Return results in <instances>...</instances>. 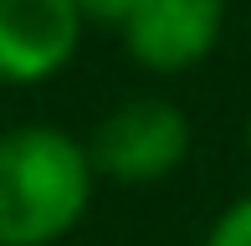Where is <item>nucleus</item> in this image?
<instances>
[{
  "mask_svg": "<svg viewBox=\"0 0 251 246\" xmlns=\"http://www.w3.org/2000/svg\"><path fill=\"white\" fill-rule=\"evenodd\" d=\"M241 139H246V154H251V113H246V128H241Z\"/></svg>",
  "mask_w": 251,
  "mask_h": 246,
  "instance_id": "nucleus-7",
  "label": "nucleus"
},
{
  "mask_svg": "<svg viewBox=\"0 0 251 246\" xmlns=\"http://www.w3.org/2000/svg\"><path fill=\"white\" fill-rule=\"evenodd\" d=\"M87 159H93V174L113 185H159L190 159V118L179 113V103L154 93L123 98L98 118Z\"/></svg>",
  "mask_w": 251,
  "mask_h": 246,
  "instance_id": "nucleus-2",
  "label": "nucleus"
},
{
  "mask_svg": "<svg viewBox=\"0 0 251 246\" xmlns=\"http://www.w3.org/2000/svg\"><path fill=\"white\" fill-rule=\"evenodd\" d=\"M82 21H98V26H123L144 0H72Z\"/></svg>",
  "mask_w": 251,
  "mask_h": 246,
  "instance_id": "nucleus-6",
  "label": "nucleus"
},
{
  "mask_svg": "<svg viewBox=\"0 0 251 246\" xmlns=\"http://www.w3.org/2000/svg\"><path fill=\"white\" fill-rule=\"evenodd\" d=\"M82 26L72 0H0V82L41 87L62 77L82 47Z\"/></svg>",
  "mask_w": 251,
  "mask_h": 246,
  "instance_id": "nucleus-4",
  "label": "nucleus"
},
{
  "mask_svg": "<svg viewBox=\"0 0 251 246\" xmlns=\"http://www.w3.org/2000/svg\"><path fill=\"white\" fill-rule=\"evenodd\" d=\"M87 144L51 123L0 133V246H56L93 205Z\"/></svg>",
  "mask_w": 251,
  "mask_h": 246,
  "instance_id": "nucleus-1",
  "label": "nucleus"
},
{
  "mask_svg": "<svg viewBox=\"0 0 251 246\" xmlns=\"http://www.w3.org/2000/svg\"><path fill=\"white\" fill-rule=\"evenodd\" d=\"M246 41H251V26H246Z\"/></svg>",
  "mask_w": 251,
  "mask_h": 246,
  "instance_id": "nucleus-8",
  "label": "nucleus"
},
{
  "mask_svg": "<svg viewBox=\"0 0 251 246\" xmlns=\"http://www.w3.org/2000/svg\"><path fill=\"white\" fill-rule=\"evenodd\" d=\"M200 246H251V190L241 200H231V205L210 221V231H205Z\"/></svg>",
  "mask_w": 251,
  "mask_h": 246,
  "instance_id": "nucleus-5",
  "label": "nucleus"
},
{
  "mask_svg": "<svg viewBox=\"0 0 251 246\" xmlns=\"http://www.w3.org/2000/svg\"><path fill=\"white\" fill-rule=\"evenodd\" d=\"M226 26V0H144L118 26L123 51L159 77H179L215 51Z\"/></svg>",
  "mask_w": 251,
  "mask_h": 246,
  "instance_id": "nucleus-3",
  "label": "nucleus"
}]
</instances>
